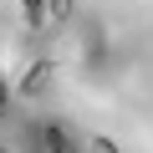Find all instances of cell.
<instances>
[{
  "instance_id": "obj_1",
  "label": "cell",
  "mask_w": 153,
  "mask_h": 153,
  "mask_svg": "<svg viewBox=\"0 0 153 153\" xmlns=\"http://www.w3.org/2000/svg\"><path fill=\"white\" fill-rule=\"evenodd\" d=\"M46 82H51V61H46V56H36V61L26 66V76H21V92H26V97H41V92H46Z\"/></svg>"
},
{
  "instance_id": "obj_2",
  "label": "cell",
  "mask_w": 153,
  "mask_h": 153,
  "mask_svg": "<svg viewBox=\"0 0 153 153\" xmlns=\"http://www.w3.org/2000/svg\"><path fill=\"white\" fill-rule=\"evenodd\" d=\"M41 138H46V153H76V148H71V138H66L61 128H46Z\"/></svg>"
},
{
  "instance_id": "obj_3",
  "label": "cell",
  "mask_w": 153,
  "mask_h": 153,
  "mask_svg": "<svg viewBox=\"0 0 153 153\" xmlns=\"http://www.w3.org/2000/svg\"><path fill=\"white\" fill-rule=\"evenodd\" d=\"M66 16H71V0H46V21L51 26H61Z\"/></svg>"
},
{
  "instance_id": "obj_4",
  "label": "cell",
  "mask_w": 153,
  "mask_h": 153,
  "mask_svg": "<svg viewBox=\"0 0 153 153\" xmlns=\"http://www.w3.org/2000/svg\"><path fill=\"white\" fill-rule=\"evenodd\" d=\"M26 21L31 26H46V0H26Z\"/></svg>"
},
{
  "instance_id": "obj_5",
  "label": "cell",
  "mask_w": 153,
  "mask_h": 153,
  "mask_svg": "<svg viewBox=\"0 0 153 153\" xmlns=\"http://www.w3.org/2000/svg\"><path fill=\"white\" fill-rule=\"evenodd\" d=\"M0 112H10V82H5V71H0Z\"/></svg>"
},
{
  "instance_id": "obj_6",
  "label": "cell",
  "mask_w": 153,
  "mask_h": 153,
  "mask_svg": "<svg viewBox=\"0 0 153 153\" xmlns=\"http://www.w3.org/2000/svg\"><path fill=\"white\" fill-rule=\"evenodd\" d=\"M92 148H97V153H117V143H112V138H97Z\"/></svg>"
},
{
  "instance_id": "obj_7",
  "label": "cell",
  "mask_w": 153,
  "mask_h": 153,
  "mask_svg": "<svg viewBox=\"0 0 153 153\" xmlns=\"http://www.w3.org/2000/svg\"><path fill=\"white\" fill-rule=\"evenodd\" d=\"M0 153H10V148H0Z\"/></svg>"
}]
</instances>
